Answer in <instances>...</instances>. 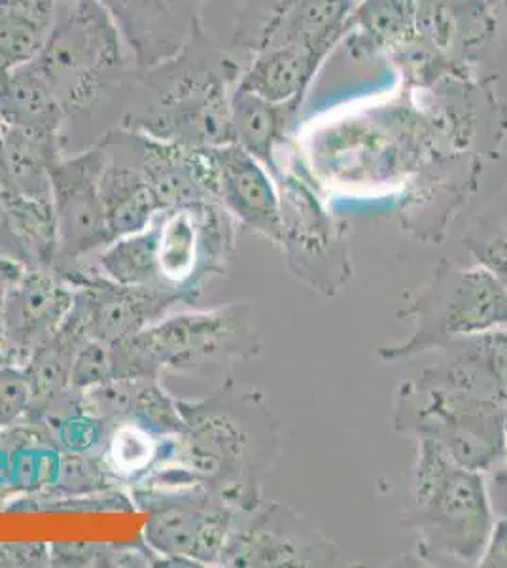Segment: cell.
I'll list each match as a JSON object with an SVG mask.
<instances>
[{"label": "cell", "mask_w": 507, "mask_h": 568, "mask_svg": "<svg viewBox=\"0 0 507 568\" xmlns=\"http://www.w3.org/2000/svg\"><path fill=\"white\" fill-rule=\"evenodd\" d=\"M184 430L133 491H205L249 511L281 455V428L264 394L227 383L201 400H179Z\"/></svg>", "instance_id": "obj_1"}, {"label": "cell", "mask_w": 507, "mask_h": 568, "mask_svg": "<svg viewBox=\"0 0 507 568\" xmlns=\"http://www.w3.org/2000/svg\"><path fill=\"white\" fill-rule=\"evenodd\" d=\"M496 521L481 471L458 465L437 442L417 438L412 504L405 525L430 567H477Z\"/></svg>", "instance_id": "obj_2"}, {"label": "cell", "mask_w": 507, "mask_h": 568, "mask_svg": "<svg viewBox=\"0 0 507 568\" xmlns=\"http://www.w3.org/2000/svg\"><path fill=\"white\" fill-rule=\"evenodd\" d=\"M507 407L426 368L399 385L392 426L396 433L437 442L469 470L490 474L504 459Z\"/></svg>", "instance_id": "obj_3"}, {"label": "cell", "mask_w": 507, "mask_h": 568, "mask_svg": "<svg viewBox=\"0 0 507 568\" xmlns=\"http://www.w3.org/2000/svg\"><path fill=\"white\" fill-rule=\"evenodd\" d=\"M396 317L412 318V336L381 347L385 362L412 361L464 337L507 328V288L483 265L442 260L432 277L407 296Z\"/></svg>", "instance_id": "obj_4"}, {"label": "cell", "mask_w": 507, "mask_h": 568, "mask_svg": "<svg viewBox=\"0 0 507 568\" xmlns=\"http://www.w3.org/2000/svg\"><path fill=\"white\" fill-rule=\"evenodd\" d=\"M260 339L249 304L160 318L135 336L112 343L116 377H155L216 361H252Z\"/></svg>", "instance_id": "obj_5"}, {"label": "cell", "mask_w": 507, "mask_h": 568, "mask_svg": "<svg viewBox=\"0 0 507 568\" xmlns=\"http://www.w3.org/2000/svg\"><path fill=\"white\" fill-rule=\"evenodd\" d=\"M67 116L84 110L101 93L110 72L122 63V45L112 13L101 0H72L59 16L52 37L32 59Z\"/></svg>", "instance_id": "obj_6"}, {"label": "cell", "mask_w": 507, "mask_h": 568, "mask_svg": "<svg viewBox=\"0 0 507 568\" xmlns=\"http://www.w3.org/2000/svg\"><path fill=\"white\" fill-rule=\"evenodd\" d=\"M283 251L290 272L322 296H337L353 277L351 226L316 194L315 182L294 169L278 171Z\"/></svg>", "instance_id": "obj_7"}, {"label": "cell", "mask_w": 507, "mask_h": 568, "mask_svg": "<svg viewBox=\"0 0 507 568\" xmlns=\"http://www.w3.org/2000/svg\"><path fill=\"white\" fill-rule=\"evenodd\" d=\"M152 224L161 291L193 302L206 283L224 275L235 251L237 222L220 201L171 209Z\"/></svg>", "instance_id": "obj_8"}, {"label": "cell", "mask_w": 507, "mask_h": 568, "mask_svg": "<svg viewBox=\"0 0 507 568\" xmlns=\"http://www.w3.org/2000/svg\"><path fill=\"white\" fill-rule=\"evenodd\" d=\"M131 500L150 514L144 542L174 567H220L244 511L205 491H133Z\"/></svg>", "instance_id": "obj_9"}, {"label": "cell", "mask_w": 507, "mask_h": 568, "mask_svg": "<svg viewBox=\"0 0 507 568\" xmlns=\"http://www.w3.org/2000/svg\"><path fill=\"white\" fill-rule=\"evenodd\" d=\"M339 546L305 517L275 500H262L243 511L220 567L329 568L347 567Z\"/></svg>", "instance_id": "obj_10"}, {"label": "cell", "mask_w": 507, "mask_h": 568, "mask_svg": "<svg viewBox=\"0 0 507 568\" xmlns=\"http://www.w3.org/2000/svg\"><path fill=\"white\" fill-rule=\"evenodd\" d=\"M109 160L103 141L74 158L61 155L52 168V205L58 222L55 273L85 264L112 243L101 194Z\"/></svg>", "instance_id": "obj_11"}, {"label": "cell", "mask_w": 507, "mask_h": 568, "mask_svg": "<svg viewBox=\"0 0 507 568\" xmlns=\"http://www.w3.org/2000/svg\"><path fill=\"white\" fill-rule=\"evenodd\" d=\"M74 286V302L69 313L85 342L116 343L135 336L158 323L179 296L158 291L128 288L97 275L90 264H80L58 273Z\"/></svg>", "instance_id": "obj_12"}, {"label": "cell", "mask_w": 507, "mask_h": 568, "mask_svg": "<svg viewBox=\"0 0 507 568\" xmlns=\"http://www.w3.org/2000/svg\"><path fill=\"white\" fill-rule=\"evenodd\" d=\"M232 93L227 78L216 72L186 74L135 131L187 149L232 144Z\"/></svg>", "instance_id": "obj_13"}, {"label": "cell", "mask_w": 507, "mask_h": 568, "mask_svg": "<svg viewBox=\"0 0 507 568\" xmlns=\"http://www.w3.org/2000/svg\"><path fill=\"white\" fill-rule=\"evenodd\" d=\"M74 302V286L53 270H26L8 283L0 323V366L23 368L58 334Z\"/></svg>", "instance_id": "obj_14"}, {"label": "cell", "mask_w": 507, "mask_h": 568, "mask_svg": "<svg viewBox=\"0 0 507 568\" xmlns=\"http://www.w3.org/2000/svg\"><path fill=\"white\" fill-rule=\"evenodd\" d=\"M214 176L216 200L237 226L281 246L283 219L275 179L237 142L206 149Z\"/></svg>", "instance_id": "obj_15"}, {"label": "cell", "mask_w": 507, "mask_h": 568, "mask_svg": "<svg viewBox=\"0 0 507 568\" xmlns=\"http://www.w3.org/2000/svg\"><path fill=\"white\" fill-rule=\"evenodd\" d=\"M487 0H417V34L430 52L466 74L496 34Z\"/></svg>", "instance_id": "obj_16"}, {"label": "cell", "mask_w": 507, "mask_h": 568, "mask_svg": "<svg viewBox=\"0 0 507 568\" xmlns=\"http://www.w3.org/2000/svg\"><path fill=\"white\" fill-rule=\"evenodd\" d=\"M133 135L142 175L154 192L161 213L200 201H219L206 149H187L139 131Z\"/></svg>", "instance_id": "obj_17"}, {"label": "cell", "mask_w": 507, "mask_h": 568, "mask_svg": "<svg viewBox=\"0 0 507 568\" xmlns=\"http://www.w3.org/2000/svg\"><path fill=\"white\" fill-rule=\"evenodd\" d=\"M59 459L61 452L42 423L26 419L0 428V508L50 491Z\"/></svg>", "instance_id": "obj_18"}, {"label": "cell", "mask_w": 507, "mask_h": 568, "mask_svg": "<svg viewBox=\"0 0 507 568\" xmlns=\"http://www.w3.org/2000/svg\"><path fill=\"white\" fill-rule=\"evenodd\" d=\"M85 337L67 318L55 336L32 353L23 366L31 390L29 420H44L80 406V393L72 388V366Z\"/></svg>", "instance_id": "obj_19"}, {"label": "cell", "mask_w": 507, "mask_h": 568, "mask_svg": "<svg viewBox=\"0 0 507 568\" xmlns=\"http://www.w3.org/2000/svg\"><path fill=\"white\" fill-rule=\"evenodd\" d=\"M354 4V0H278L264 29V45H302L326 59L351 31Z\"/></svg>", "instance_id": "obj_20"}, {"label": "cell", "mask_w": 507, "mask_h": 568, "mask_svg": "<svg viewBox=\"0 0 507 568\" xmlns=\"http://www.w3.org/2000/svg\"><path fill=\"white\" fill-rule=\"evenodd\" d=\"M104 144L109 149L110 160L101 179V194L107 226L114 241L146 230L161 213V209L149 182L142 175L133 131L128 135L131 158H120L109 142L104 141Z\"/></svg>", "instance_id": "obj_21"}, {"label": "cell", "mask_w": 507, "mask_h": 568, "mask_svg": "<svg viewBox=\"0 0 507 568\" xmlns=\"http://www.w3.org/2000/svg\"><path fill=\"white\" fill-rule=\"evenodd\" d=\"M442 353L444 361L430 366L436 374L507 407V328L464 337Z\"/></svg>", "instance_id": "obj_22"}, {"label": "cell", "mask_w": 507, "mask_h": 568, "mask_svg": "<svg viewBox=\"0 0 507 568\" xmlns=\"http://www.w3.org/2000/svg\"><path fill=\"white\" fill-rule=\"evenodd\" d=\"M354 59H394L417 40V0H359L348 31Z\"/></svg>", "instance_id": "obj_23"}, {"label": "cell", "mask_w": 507, "mask_h": 568, "mask_svg": "<svg viewBox=\"0 0 507 568\" xmlns=\"http://www.w3.org/2000/svg\"><path fill=\"white\" fill-rule=\"evenodd\" d=\"M322 63V55L302 45H264L237 85L271 103L302 104Z\"/></svg>", "instance_id": "obj_24"}, {"label": "cell", "mask_w": 507, "mask_h": 568, "mask_svg": "<svg viewBox=\"0 0 507 568\" xmlns=\"http://www.w3.org/2000/svg\"><path fill=\"white\" fill-rule=\"evenodd\" d=\"M61 0H0V82L37 59L58 26Z\"/></svg>", "instance_id": "obj_25"}, {"label": "cell", "mask_w": 507, "mask_h": 568, "mask_svg": "<svg viewBox=\"0 0 507 568\" xmlns=\"http://www.w3.org/2000/svg\"><path fill=\"white\" fill-rule=\"evenodd\" d=\"M300 104L271 103L251 91L235 88L232 93L233 135L241 149L265 165L273 179L278 176L276 149L284 141Z\"/></svg>", "instance_id": "obj_26"}, {"label": "cell", "mask_w": 507, "mask_h": 568, "mask_svg": "<svg viewBox=\"0 0 507 568\" xmlns=\"http://www.w3.org/2000/svg\"><path fill=\"white\" fill-rule=\"evenodd\" d=\"M2 142L10 194L52 201V168L61 158L59 135L2 123Z\"/></svg>", "instance_id": "obj_27"}, {"label": "cell", "mask_w": 507, "mask_h": 568, "mask_svg": "<svg viewBox=\"0 0 507 568\" xmlns=\"http://www.w3.org/2000/svg\"><path fill=\"white\" fill-rule=\"evenodd\" d=\"M64 118L67 112L34 61L10 72L0 82V122L59 135Z\"/></svg>", "instance_id": "obj_28"}, {"label": "cell", "mask_w": 507, "mask_h": 568, "mask_svg": "<svg viewBox=\"0 0 507 568\" xmlns=\"http://www.w3.org/2000/svg\"><path fill=\"white\" fill-rule=\"evenodd\" d=\"M85 264H90L97 275H101L110 283L128 286V288L163 292L158 278L154 224H150L142 232L118 237L110 245L104 246L93 262H85Z\"/></svg>", "instance_id": "obj_29"}, {"label": "cell", "mask_w": 507, "mask_h": 568, "mask_svg": "<svg viewBox=\"0 0 507 568\" xmlns=\"http://www.w3.org/2000/svg\"><path fill=\"white\" fill-rule=\"evenodd\" d=\"M174 438H161L146 428L122 420L110 426L103 459L120 485L139 484L165 459Z\"/></svg>", "instance_id": "obj_30"}, {"label": "cell", "mask_w": 507, "mask_h": 568, "mask_svg": "<svg viewBox=\"0 0 507 568\" xmlns=\"http://www.w3.org/2000/svg\"><path fill=\"white\" fill-rule=\"evenodd\" d=\"M7 203L13 227L31 258V270H53L58 256V222L52 201L10 195Z\"/></svg>", "instance_id": "obj_31"}, {"label": "cell", "mask_w": 507, "mask_h": 568, "mask_svg": "<svg viewBox=\"0 0 507 568\" xmlns=\"http://www.w3.org/2000/svg\"><path fill=\"white\" fill-rule=\"evenodd\" d=\"M118 479L110 474L101 455L63 453L59 459L58 476L50 491L34 500H61V498L90 497L97 493L114 491Z\"/></svg>", "instance_id": "obj_32"}, {"label": "cell", "mask_w": 507, "mask_h": 568, "mask_svg": "<svg viewBox=\"0 0 507 568\" xmlns=\"http://www.w3.org/2000/svg\"><path fill=\"white\" fill-rule=\"evenodd\" d=\"M53 439V444L63 453H84L103 457L110 426L93 415L85 414L80 406L64 414L52 415L40 420Z\"/></svg>", "instance_id": "obj_33"}, {"label": "cell", "mask_w": 507, "mask_h": 568, "mask_svg": "<svg viewBox=\"0 0 507 568\" xmlns=\"http://www.w3.org/2000/svg\"><path fill=\"white\" fill-rule=\"evenodd\" d=\"M154 561L141 546L63 542L50 546V567H152Z\"/></svg>", "instance_id": "obj_34"}, {"label": "cell", "mask_w": 507, "mask_h": 568, "mask_svg": "<svg viewBox=\"0 0 507 568\" xmlns=\"http://www.w3.org/2000/svg\"><path fill=\"white\" fill-rule=\"evenodd\" d=\"M114 379V358L112 343L85 342L74 358L72 366V388L85 390L101 383Z\"/></svg>", "instance_id": "obj_35"}, {"label": "cell", "mask_w": 507, "mask_h": 568, "mask_svg": "<svg viewBox=\"0 0 507 568\" xmlns=\"http://www.w3.org/2000/svg\"><path fill=\"white\" fill-rule=\"evenodd\" d=\"M31 390L26 372L18 366H0V428L27 419Z\"/></svg>", "instance_id": "obj_36"}, {"label": "cell", "mask_w": 507, "mask_h": 568, "mask_svg": "<svg viewBox=\"0 0 507 568\" xmlns=\"http://www.w3.org/2000/svg\"><path fill=\"white\" fill-rule=\"evenodd\" d=\"M477 264L493 273L507 288V214L496 232L476 233L464 240Z\"/></svg>", "instance_id": "obj_37"}, {"label": "cell", "mask_w": 507, "mask_h": 568, "mask_svg": "<svg viewBox=\"0 0 507 568\" xmlns=\"http://www.w3.org/2000/svg\"><path fill=\"white\" fill-rule=\"evenodd\" d=\"M0 567H50L45 544H0Z\"/></svg>", "instance_id": "obj_38"}, {"label": "cell", "mask_w": 507, "mask_h": 568, "mask_svg": "<svg viewBox=\"0 0 507 568\" xmlns=\"http://www.w3.org/2000/svg\"><path fill=\"white\" fill-rule=\"evenodd\" d=\"M0 258L10 260L23 270H31V258L21 243L20 235L16 233L12 214L8 211L4 200H0Z\"/></svg>", "instance_id": "obj_39"}, {"label": "cell", "mask_w": 507, "mask_h": 568, "mask_svg": "<svg viewBox=\"0 0 507 568\" xmlns=\"http://www.w3.org/2000/svg\"><path fill=\"white\" fill-rule=\"evenodd\" d=\"M477 567L507 568V517H498Z\"/></svg>", "instance_id": "obj_40"}, {"label": "cell", "mask_w": 507, "mask_h": 568, "mask_svg": "<svg viewBox=\"0 0 507 568\" xmlns=\"http://www.w3.org/2000/svg\"><path fill=\"white\" fill-rule=\"evenodd\" d=\"M493 474V484L488 485L490 503L498 517H507V423H506V447H504V459L496 466Z\"/></svg>", "instance_id": "obj_41"}, {"label": "cell", "mask_w": 507, "mask_h": 568, "mask_svg": "<svg viewBox=\"0 0 507 568\" xmlns=\"http://www.w3.org/2000/svg\"><path fill=\"white\" fill-rule=\"evenodd\" d=\"M10 186H8L7 165H4V142H2V122H0V200L10 197Z\"/></svg>", "instance_id": "obj_42"}, {"label": "cell", "mask_w": 507, "mask_h": 568, "mask_svg": "<svg viewBox=\"0 0 507 568\" xmlns=\"http://www.w3.org/2000/svg\"><path fill=\"white\" fill-rule=\"evenodd\" d=\"M23 272H26V270H23L21 265L13 264L10 260L0 258V277L4 278L7 283H12V281L20 277Z\"/></svg>", "instance_id": "obj_43"}, {"label": "cell", "mask_w": 507, "mask_h": 568, "mask_svg": "<svg viewBox=\"0 0 507 568\" xmlns=\"http://www.w3.org/2000/svg\"><path fill=\"white\" fill-rule=\"evenodd\" d=\"M8 283L0 277V323H2V307H4V296H7Z\"/></svg>", "instance_id": "obj_44"}, {"label": "cell", "mask_w": 507, "mask_h": 568, "mask_svg": "<svg viewBox=\"0 0 507 568\" xmlns=\"http://www.w3.org/2000/svg\"><path fill=\"white\" fill-rule=\"evenodd\" d=\"M501 7H504V10H506L507 13V0H500Z\"/></svg>", "instance_id": "obj_45"}, {"label": "cell", "mask_w": 507, "mask_h": 568, "mask_svg": "<svg viewBox=\"0 0 507 568\" xmlns=\"http://www.w3.org/2000/svg\"><path fill=\"white\" fill-rule=\"evenodd\" d=\"M487 2H490V4H495V0H487Z\"/></svg>", "instance_id": "obj_46"}]
</instances>
